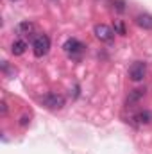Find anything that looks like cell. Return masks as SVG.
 I'll use <instances>...</instances> for the list:
<instances>
[{"label":"cell","instance_id":"277c9868","mask_svg":"<svg viewBox=\"0 0 152 154\" xmlns=\"http://www.w3.org/2000/svg\"><path fill=\"white\" fill-rule=\"evenodd\" d=\"M145 75H147V65H145V63L136 61V63L131 65V68H129V77H131V81L140 82V81L145 79Z\"/></svg>","mask_w":152,"mask_h":154},{"label":"cell","instance_id":"9c48e42d","mask_svg":"<svg viewBox=\"0 0 152 154\" xmlns=\"http://www.w3.org/2000/svg\"><path fill=\"white\" fill-rule=\"evenodd\" d=\"M25 50H27L25 39H16V41L11 45V52H13L14 56H22V54H25Z\"/></svg>","mask_w":152,"mask_h":154},{"label":"cell","instance_id":"7c38bea8","mask_svg":"<svg viewBox=\"0 0 152 154\" xmlns=\"http://www.w3.org/2000/svg\"><path fill=\"white\" fill-rule=\"evenodd\" d=\"M27 122H29V118H27V116H22V122H20V124H22V125H27Z\"/></svg>","mask_w":152,"mask_h":154},{"label":"cell","instance_id":"3957f363","mask_svg":"<svg viewBox=\"0 0 152 154\" xmlns=\"http://www.w3.org/2000/svg\"><path fill=\"white\" fill-rule=\"evenodd\" d=\"M41 102L48 109H61L65 106V97L63 95H57V93H47L45 97H41Z\"/></svg>","mask_w":152,"mask_h":154},{"label":"cell","instance_id":"7a4b0ae2","mask_svg":"<svg viewBox=\"0 0 152 154\" xmlns=\"http://www.w3.org/2000/svg\"><path fill=\"white\" fill-rule=\"evenodd\" d=\"M63 48H65V52H66L70 57H74V59H77V57L84 52V45H82L79 39H75V38L66 39L65 45H63Z\"/></svg>","mask_w":152,"mask_h":154},{"label":"cell","instance_id":"6da1fadb","mask_svg":"<svg viewBox=\"0 0 152 154\" xmlns=\"http://www.w3.org/2000/svg\"><path fill=\"white\" fill-rule=\"evenodd\" d=\"M50 50V38L47 34H39L34 38V43H32V52L36 57H43L47 56Z\"/></svg>","mask_w":152,"mask_h":154},{"label":"cell","instance_id":"5b68a950","mask_svg":"<svg viewBox=\"0 0 152 154\" xmlns=\"http://www.w3.org/2000/svg\"><path fill=\"white\" fill-rule=\"evenodd\" d=\"M95 36L100 41H111L114 38V31L109 25H104V23H99L95 25Z\"/></svg>","mask_w":152,"mask_h":154},{"label":"cell","instance_id":"30bf717a","mask_svg":"<svg viewBox=\"0 0 152 154\" xmlns=\"http://www.w3.org/2000/svg\"><path fill=\"white\" fill-rule=\"evenodd\" d=\"M145 95V90H132V93L129 95V102H134V100H138V99H141Z\"/></svg>","mask_w":152,"mask_h":154},{"label":"cell","instance_id":"5bb4252c","mask_svg":"<svg viewBox=\"0 0 152 154\" xmlns=\"http://www.w3.org/2000/svg\"><path fill=\"white\" fill-rule=\"evenodd\" d=\"M11 2H18V0H11Z\"/></svg>","mask_w":152,"mask_h":154},{"label":"cell","instance_id":"ba28073f","mask_svg":"<svg viewBox=\"0 0 152 154\" xmlns=\"http://www.w3.org/2000/svg\"><path fill=\"white\" fill-rule=\"evenodd\" d=\"M132 120H136V124H143V125H147V124H150L152 122V111L149 109H143V111H140V113H136V115L132 116Z\"/></svg>","mask_w":152,"mask_h":154},{"label":"cell","instance_id":"8992f818","mask_svg":"<svg viewBox=\"0 0 152 154\" xmlns=\"http://www.w3.org/2000/svg\"><path fill=\"white\" fill-rule=\"evenodd\" d=\"M14 31H16V34L18 36H27V34H32V31H34V23L32 22H20L16 27H14Z\"/></svg>","mask_w":152,"mask_h":154},{"label":"cell","instance_id":"52a82bcc","mask_svg":"<svg viewBox=\"0 0 152 154\" xmlns=\"http://www.w3.org/2000/svg\"><path fill=\"white\" fill-rule=\"evenodd\" d=\"M136 23L141 27V29H147V31H152V14L149 13H141L136 16Z\"/></svg>","mask_w":152,"mask_h":154},{"label":"cell","instance_id":"8fae6325","mask_svg":"<svg viewBox=\"0 0 152 154\" xmlns=\"http://www.w3.org/2000/svg\"><path fill=\"white\" fill-rule=\"evenodd\" d=\"M116 31H118V32H120V34H125V29H123V25H122V23H120V22H118V23H116Z\"/></svg>","mask_w":152,"mask_h":154},{"label":"cell","instance_id":"4fadbf2b","mask_svg":"<svg viewBox=\"0 0 152 154\" xmlns=\"http://www.w3.org/2000/svg\"><path fill=\"white\" fill-rule=\"evenodd\" d=\"M5 111H7V108H5V102H2V115H5Z\"/></svg>","mask_w":152,"mask_h":154}]
</instances>
